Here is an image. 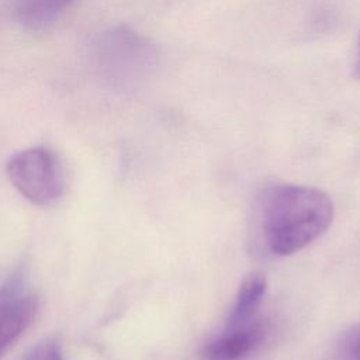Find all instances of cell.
<instances>
[{"mask_svg":"<svg viewBox=\"0 0 360 360\" xmlns=\"http://www.w3.org/2000/svg\"><path fill=\"white\" fill-rule=\"evenodd\" d=\"M89 56L97 72L118 87L139 83L156 62L152 44L128 27H114L96 35L89 45Z\"/></svg>","mask_w":360,"mask_h":360,"instance_id":"7a4b0ae2","label":"cell"},{"mask_svg":"<svg viewBox=\"0 0 360 360\" xmlns=\"http://www.w3.org/2000/svg\"><path fill=\"white\" fill-rule=\"evenodd\" d=\"M266 338V328L259 322L226 330L210 340L200 350L202 360H242L249 353L256 350Z\"/></svg>","mask_w":360,"mask_h":360,"instance_id":"277c9868","label":"cell"},{"mask_svg":"<svg viewBox=\"0 0 360 360\" xmlns=\"http://www.w3.org/2000/svg\"><path fill=\"white\" fill-rule=\"evenodd\" d=\"M73 0H14L15 18L30 30H45L53 24Z\"/></svg>","mask_w":360,"mask_h":360,"instance_id":"52a82bcc","label":"cell"},{"mask_svg":"<svg viewBox=\"0 0 360 360\" xmlns=\"http://www.w3.org/2000/svg\"><path fill=\"white\" fill-rule=\"evenodd\" d=\"M6 173L18 193L35 205L53 204L65 193L62 163L46 146H32L14 153L6 163Z\"/></svg>","mask_w":360,"mask_h":360,"instance_id":"3957f363","label":"cell"},{"mask_svg":"<svg viewBox=\"0 0 360 360\" xmlns=\"http://www.w3.org/2000/svg\"><path fill=\"white\" fill-rule=\"evenodd\" d=\"M356 63H354V73L357 77H360V41H359V46H357V53H356Z\"/></svg>","mask_w":360,"mask_h":360,"instance_id":"9c48e42d","label":"cell"},{"mask_svg":"<svg viewBox=\"0 0 360 360\" xmlns=\"http://www.w3.org/2000/svg\"><path fill=\"white\" fill-rule=\"evenodd\" d=\"M37 295L18 297L0 315V357L28 329L38 312Z\"/></svg>","mask_w":360,"mask_h":360,"instance_id":"8992f818","label":"cell"},{"mask_svg":"<svg viewBox=\"0 0 360 360\" xmlns=\"http://www.w3.org/2000/svg\"><path fill=\"white\" fill-rule=\"evenodd\" d=\"M266 291V276L260 270L250 271L243 281L236 294L235 304L229 316L226 319V330L240 329L253 322L255 314L262 304Z\"/></svg>","mask_w":360,"mask_h":360,"instance_id":"5b68a950","label":"cell"},{"mask_svg":"<svg viewBox=\"0 0 360 360\" xmlns=\"http://www.w3.org/2000/svg\"><path fill=\"white\" fill-rule=\"evenodd\" d=\"M22 285V273L15 271L1 287H0V315L3 311L20 297Z\"/></svg>","mask_w":360,"mask_h":360,"instance_id":"ba28073f","label":"cell"},{"mask_svg":"<svg viewBox=\"0 0 360 360\" xmlns=\"http://www.w3.org/2000/svg\"><path fill=\"white\" fill-rule=\"evenodd\" d=\"M359 345L356 346V349H354V352H356V360H360V339H359V342H357Z\"/></svg>","mask_w":360,"mask_h":360,"instance_id":"30bf717a","label":"cell"},{"mask_svg":"<svg viewBox=\"0 0 360 360\" xmlns=\"http://www.w3.org/2000/svg\"><path fill=\"white\" fill-rule=\"evenodd\" d=\"M260 221L276 256L294 255L318 239L333 221V202L319 188L274 184L260 195Z\"/></svg>","mask_w":360,"mask_h":360,"instance_id":"6da1fadb","label":"cell"}]
</instances>
